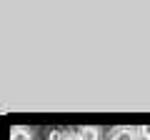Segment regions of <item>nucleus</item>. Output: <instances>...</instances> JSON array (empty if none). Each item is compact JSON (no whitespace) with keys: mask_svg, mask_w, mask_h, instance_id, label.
<instances>
[{"mask_svg":"<svg viewBox=\"0 0 150 140\" xmlns=\"http://www.w3.org/2000/svg\"><path fill=\"white\" fill-rule=\"evenodd\" d=\"M138 128H130V125H115L108 133V140H138Z\"/></svg>","mask_w":150,"mask_h":140,"instance_id":"obj_1","label":"nucleus"},{"mask_svg":"<svg viewBox=\"0 0 150 140\" xmlns=\"http://www.w3.org/2000/svg\"><path fill=\"white\" fill-rule=\"evenodd\" d=\"M75 135H78V140H100L103 138L100 128H95V125H83V128L75 130Z\"/></svg>","mask_w":150,"mask_h":140,"instance_id":"obj_2","label":"nucleus"},{"mask_svg":"<svg viewBox=\"0 0 150 140\" xmlns=\"http://www.w3.org/2000/svg\"><path fill=\"white\" fill-rule=\"evenodd\" d=\"M10 140H33V130L25 125H15L10 128Z\"/></svg>","mask_w":150,"mask_h":140,"instance_id":"obj_3","label":"nucleus"},{"mask_svg":"<svg viewBox=\"0 0 150 140\" xmlns=\"http://www.w3.org/2000/svg\"><path fill=\"white\" fill-rule=\"evenodd\" d=\"M50 140H78V135H75V130L55 128V130H50Z\"/></svg>","mask_w":150,"mask_h":140,"instance_id":"obj_4","label":"nucleus"},{"mask_svg":"<svg viewBox=\"0 0 150 140\" xmlns=\"http://www.w3.org/2000/svg\"><path fill=\"white\" fill-rule=\"evenodd\" d=\"M138 135L143 140H150V125H143V128H138Z\"/></svg>","mask_w":150,"mask_h":140,"instance_id":"obj_5","label":"nucleus"}]
</instances>
